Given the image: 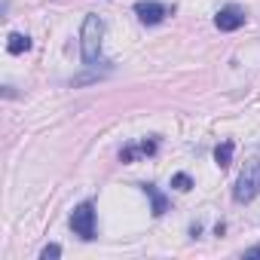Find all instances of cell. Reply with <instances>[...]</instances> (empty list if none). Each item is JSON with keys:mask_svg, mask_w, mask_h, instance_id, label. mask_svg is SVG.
I'll list each match as a JSON object with an SVG mask.
<instances>
[{"mask_svg": "<svg viewBox=\"0 0 260 260\" xmlns=\"http://www.w3.org/2000/svg\"><path fill=\"white\" fill-rule=\"evenodd\" d=\"M101 37H104V22L98 16H86L83 31H80V46H83V64H95L101 58Z\"/></svg>", "mask_w": 260, "mask_h": 260, "instance_id": "obj_1", "label": "cell"}, {"mask_svg": "<svg viewBox=\"0 0 260 260\" xmlns=\"http://www.w3.org/2000/svg\"><path fill=\"white\" fill-rule=\"evenodd\" d=\"M260 196V159H248L236 187H233V199L236 202H251Z\"/></svg>", "mask_w": 260, "mask_h": 260, "instance_id": "obj_2", "label": "cell"}, {"mask_svg": "<svg viewBox=\"0 0 260 260\" xmlns=\"http://www.w3.org/2000/svg\"><path fill=\"white\" fill-rule=\"evenodd\" d=\"M71 230H74L80 239H86V242L95 239V205H92V202H80V205L74 208V214H71Z\"/></svg>", "mask_w": 260, "mask_h": 260, "instance_id": "obj_3", "label": "cell"}, {"mask_svg": "<svg viewBox=\"0 0 260 260\" xmlns=\"http://www.w3.org/2000/svg\"><path fill=\"white\" fill-rule=\"evenodd\" d=\"M175 7H166V4H156V0H138L135 4V16L141 25H159L166 16H172Z\"/></svg>", "mask_w": 260, "mask_h": 260, "instance_id": "obj_4", "label": "cell"}, {"mask_svg": "<svg viewBox=\"0 0 260 260\" xmlns=\"http://www.w3.org/2000/svg\"><path fill=\"white\" fill-rule=\"evenodd\" d=\"M214 25H217L220 31H239V28L245 25V10L236 7V4H230V7H223V10L214 16Z\"/></svg>", "mask_w": 260, "mask_h": 260, "instance_id": "obj_5", "label": "cell"}, {"mask_svg": "<svg viewBox=\"0 0 260 260\" xmlns=\"http://www.w3.org/2000/svg\"><path fill=\"white\" fill-rule=\"evenodd\" d=\"M156 147H159L156 138H150V141L144 138V141H135V144H125V147L119 150V159H122V162H135L138 156H153Z\"/></svg>", "mask_w": 260, "mask_h": 260, "instance_id": "obj_6", "label": "cell"}, {"mask_svg": "<svg viewBox=\"0 0 260 260\" xmlns=\"http://www.w3.org/2000/svg\"><path fill=\"white\" fill-rule=\"evenodd\" d=\"M141 190L150 196V202H153V214H156V217H162V214L169 211V199H166V196H162L153 184H141Z\"/></svg>", "mask_w": 260, "mask_h": 260, "instance_id": "obj_7", "label": "cell"}, {"mask_svg": "<svg viewBox=\"0 0 260 260\" xmlns=\"http://www.w3.org/2000/svg\"><path fill=\"white\" fill-rule=\"evenodd\" d=\"M233 150H236V147H233V141L217 144V147H214V162H217L220 169H226V166L233 162Z\"/></svg>", "mask_w": 260, "mask_h": 260, "instance_id": "obj_8", "label": "cell"}, {"mask_svg": "<svg viewBox=\"0 0 260 260\" xmlns=\"http://www.w3.org/2000/svg\"><path fill=\"white\" fill-rule=\"evenodd\" d=\"M7 49H10L13 55H22V52H28V49H31V40H28L25 34H10V43H7Z\"/></svg>", "mask_w": 260, "mask_h": 260, "instance_id": "obj_9", "label": "cell"}, {"mask_svg": "<svg viewBox=\"0 0 260 260\" xmlns=\"http://www.w3.org/2000/svg\"><path fill=\"white\" fill-rule=\"evenodd\" d=\"M172 187H175V190H181V193H187V190L193 187V178H190V175H184V172H178V175L172 178Z\"/></svg>", "mask_w": 260, "mask_h": 260, "instance_id": "obj_10", "label": "cell"}, {"mask_svg": "<svg viewBox=\"0 0 260 260\" xmlns=\"http://www.w3.org/2000/svg\"><path fill=\"white\" fill-rule=\"evenodd\" d=\"M40 257H43V260H55V257H61V248H58V245H46V248L40 251Z\"/></svg>", "mask_w": 260, "mask_h": 260, "instance_id": "obj_11", "label": "cell"}, {"mask_svg": "<svg viewBox=\"0 0 260 260\" xmlns=\"http://www.w3.org/2000/svg\"><path fill=\"white\" fill-rule=\"evenodd\" d=\"M245 257H260V245H254V248H248V251H245Z\"/></svg>", "mask_w": 260, "mask_h": 260, "instance_id": "obj_12", "label": "cell"}]
</instances>
